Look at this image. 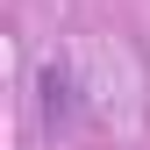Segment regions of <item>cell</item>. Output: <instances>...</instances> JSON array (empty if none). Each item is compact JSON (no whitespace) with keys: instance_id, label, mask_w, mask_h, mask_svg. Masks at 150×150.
I'll return each mask as SVG.
<instances>
[{"instance_id":"cell-1","label":"cell","mask_w":150,"mask_h":150,"mask_svg":"<svg viewBox=\"0 0 150 150\" xmlns=\"http://www.w3.org/2000/svg\"><path fill=\"white\" fill-rule=\"evenodd\" d=\"M36 107H43V129H50V136L79 122V86H71L64 64H43V71H36Z\"/></svg>"}]
</instances>
